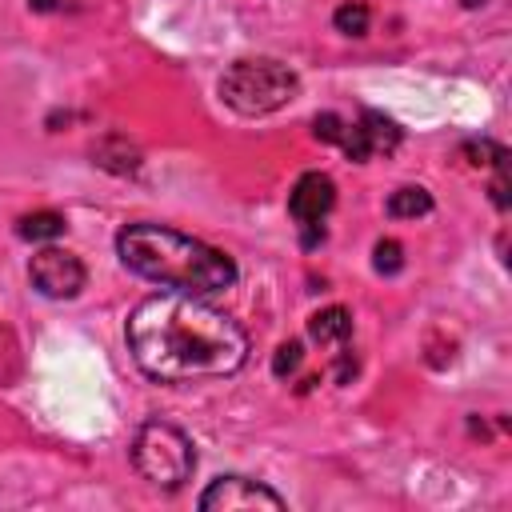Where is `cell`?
<instances>
[{
    "mask_svg": "<svg viewBox=\"0 0 512 512\" xmlns=\"http://www.w3.org/2000/svg\"><path fill=\"white\" fill-rule=\"evenodd\" d=\"M464 156L480 168V164H492V168H500L504 160H508V152L500 148V144H492V140H468L464 144Z\"/></svg>",
    "mask_w": 512,
    "mask_h": 512,
    "instance_id": "5bb4252c",
    "label": "cell"
},
{
    "mask_svg": "<svg viewBox=\"0 0 512 512\" xmlns=\"http://www.w3.org/2000/svg\"><path fill=\"white\" fill-rule=\"evenodd\" d=\"M396 144H400V128L380 112H364L356 124H344V136H340V148L356 164L376 156V152H392Z\"/></svg>",
    "mask_w": 512,
    "mask_h": 512,
    "instance_id": "52a82bcc",
    "label": "cell"
},
{
    "mask_svg": "<svg viewBox=\"0 0 512 512\" xmlns=\"http://www.w3.org/2000/svg\"><path fill=\"white\" fill-rule=\"evenodd\" d=\"M332 24H336V32H344V36H364V32H368V4L344 0V4L332 12Z\"/></svg>",
    "mask_w": 512,
    "mask_h": 512,
    "instance_id": "7c38bea8",
    "label": "cell"
},
{
    "mask_svg": "<svg viewBox=\"0 0 512 512\" xmlns=\"http://www.w3.org/2000/svg\"><path fill=\"white\" fill-rule=\"evenodd\" d=\"M128 348L140 372L160 384L220 380L240 372L248 360L244 328L192 292L140 300L128 316Z\"/></svg>",
    "mask_w": 512,
    "mask_h": 512,
    "instance_id": "6da1fadb",
    "label": "cell"
},
{
    "mask_svg": "<svg viewBox=\"0 0 512 512\" xmlns=\"http://www.w3.org/2000/svg\"><path fill=\"white\" fill-rule=\"evenodd\" d=\"M132 464L148 484L176 492V488H184V480H192L196 448L176 424L148 420V424H140V432L132 440Z\"/></svg>",
    "mask_w": 512,
    "mask_h": 512,
    "instance_id": "277c9868",
    "label": "cell"
},
{
    "mask_svg": "<svg viewBox=\"0 0 512 512\" xmlns=\"http://www.w3.org/2000/svg\"><path fill=\"white\" fill-rule=\"evenodd\" d=\"M460 4H464V8H480L484 0H460Z\"/></svg>",
    "mask_w": 512,
    "mask_h": 512,
    "instance_id": "d6986e66",
    "label": "cell"
},
{
    "mask_svg": "<svg viewBox=\"0 0 512 512\" xmlns=\"http://www.w3.org/2000/svg\"><path fill=\"white\" fill-rule=\"evenodd\" d=\"M428 212H432V196H428V188H420V184L396 188V192L388 196V216H396V220H416V216H428Z\"/></svg>",
    "mask_w": 512,
    "mask_h": 512,
    "instance_id": "30bf717a",
    "label": "cell"
},
{
    "mask_svg": "<svg viewBox=\"0 0 512 512\" xmlns=\"http://www.w3.org/2000/svg\"><path fill=\"white\" fill-rule=\"evenodd\" d=\"M308 336L316 344H344L352 336V312L332 304V308H320L312 320H308Z\"/></svg>",
    "mask_w": 512,
    "mask_h": 512,
    "instance_id": "9c48e42d",
    "label": "cell"
},
{
    "mask_svg": "<svg viewBox=\"0 0 512 512\" xmlns=\"http://www.w3.org/2000/svg\"><path fill=\"white\" fill-rule=\"evenodd\" d=\"M336 204V184L324 176V172H304L296 180V188L288 192V212L292 220L304 228V224H320Z\"/></svg>",
    "mask_w": 512,
    "mask_h": 512,
    "instance_id": "ba28073f",
    "label": "cell"
},
{
    "mask_svg": "<svg viewBox=\"0 0 512 512\" xmlns=\"http://www.w3.org/2000/svg\"><path fill=\"white\" fill-rule=\"evenodd\" d=\"M372 268H376L380 276H396V272L404 268V248H400L396 240H380V244L372 248Z\"/></svg>",
    "mask_w": 512,
    "mask_h": 512,
    "instance_id": "4fadbf2b",
    "label": "cell"
},
{
    "mask_svg": "<svg viewBox=\"0 0 512 512\" xmlns=\"http://www.w3.org/2000/svg\"><path fill=\"white\" fill-rule=\"evenodd\" d=\"M352 372H356V356H352V352H344V356H340V364H336V376H340V380H348Z\"/></svg>",
    "mask_w": 512,
    "mask_h": 512,
    "instance_id": "e0dca14e",
    "label": "cell"
},
{
    "mask_svg": "<svg viewBox=\"0 0 512 512\" xmlns=\"http://www.w3.org/2000/svg\"><path fill=\"white\" fill-rule=\"evenodd\" d=\"M60 232H64V216L60 212H28L16 224V236H24V240H56Z\"/></svg>",
    "mask_w": 512,
    "mask_h": 512,
    "instance_id": "8fae6325",
    "label": "cell"
},
{
    "mask_svg": "<svg viewBox=\"0 0 512 512\" xmlns=\"http://www.w3.org/2000/svg\"><path fill=\"white\" fill-rule=\"evenodd\" d=\"M116 252L124 260L128 272L168 288V292H192V296H208V292H224L236 284V264L196 240L184 236L168 224H128L116 236Z\"/></svg>",
    "mask_w": 512,
    "mask_h": 512,
    "instance_id": "7a4b0ae2",
    "label": "cell"
},
{
    "mask_svg": "<svg viewBox=\"0 0 512 512\" xmlns=\"http://www.w3.org/2000/svg\"><path fill=\"white\" fill-rule=\"evenodd\" d=\"M28 4H32V8H36V12H52V8H56V4H60V0H28Z\"/></svg>",
    "mask_w": 512,
    "mask_h": 512,
    "instance_id": "ac0fdd59",
    "label": "cell"
},
{
    "mask_svg": "<svg viewBox=\"0 0 512 512\" xmlns=\"http://www.w3.org/2000/svg\"><path fill=\"white\" fill-rule=\"evenodd\" d=\"M200 508L204 512H248V508H272V512H280L284 500L272 488H264L260 480H248V476H216L200 492Z\"/></svg>",
    "mask_w": 512,
    "mask_h": 512,
    "instance_id": "8992f818",
    "label": "cell"
},
{
    "mask_svg": "<svg viewBox=\"0 0 512 512\" xmlns=\"http://www.w3.org/2000/svg\"><path fill=\"white\" fill-rule=\"evenodd\" d=\"M28 276L36 284V292L48 300H72L84 288V264H80V256H72L64 248H40L28 264Z\"/></svg>",
    "mask_w": 512,
    "mask_h": 512,
    "instance_id": "5b68a950",
    "label": "cell"
},
{
    "mask_svg": "<svg viewBox=\"0 0 512 512\" xmlns=\"http://www.w3.org/2000/svg\"><path fill=\"white\" fill-rule=\"evenodd\" d=\"M300 360H304V348H300L296 340H288V344L276 348V356H272V372L284 380V376H292V372L300 368Z\"/></svg>",
    "mask_w": 512,
    "mask_h": 512,
    "instance_id": "9a60e30c",
    "label": "cell"
},
{
    "mask_svg": "<svg viewBox=\"0 0 512 512\" xmlns=\"http://www.w3.org/2000/svg\"><path fill=\"white\" fill-rule=\"evenodd\" d=\"M312 128H316V136H320V140H328V144H340V136H344V120H340L336 112L316 116V120H312Z\"/></svg>",
    "mask_w": 512,
    "mask_h": 512,
    "instance_id": "2e32d148",
    "label": "cell"
},
{
    "mask_svg": "<svg viewBox=\"0 0 512 512\" xmlns=\"http://www.w3.org/2000/svg\"><path fill=\"white\" fill-rule=\"evenodd\" d=\"M300 80L288 64L272 60V56H256V60H236L224 76H220V96L232 112L240 116H268L276 108H284L296 96Z\"/></svg>",
    "mask_w": 512,
    "mask_h": 512,
    "instance_id": "3957f363",
    "label": "cell"
}]
</instances>
